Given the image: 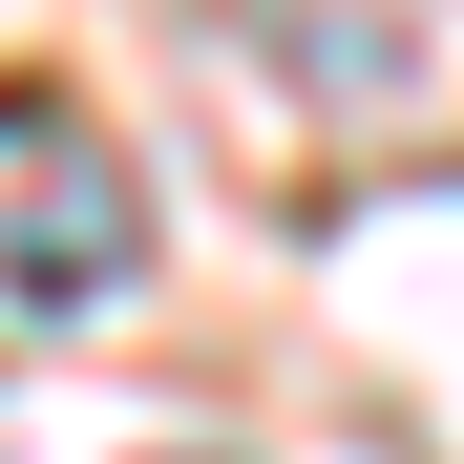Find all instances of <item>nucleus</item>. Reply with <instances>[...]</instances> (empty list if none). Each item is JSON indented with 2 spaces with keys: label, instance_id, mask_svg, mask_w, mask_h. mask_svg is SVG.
<instances>
[{
  "label": "nucleus",
  "instance_id": "nucleus-1",
  "mask_svg": "<svg viewBox=\"0 0 464 464\" xmlns=\"http://www.w3.org/2000/svg\"><path fill=\"white\" fill-rule=\"evenodd\" d=\"M127 275V211H106V169H43V211H22V295H106Z\"/></svg>",
  "mask_w": 464,
  "mask_h": 464
}]
</instances>
